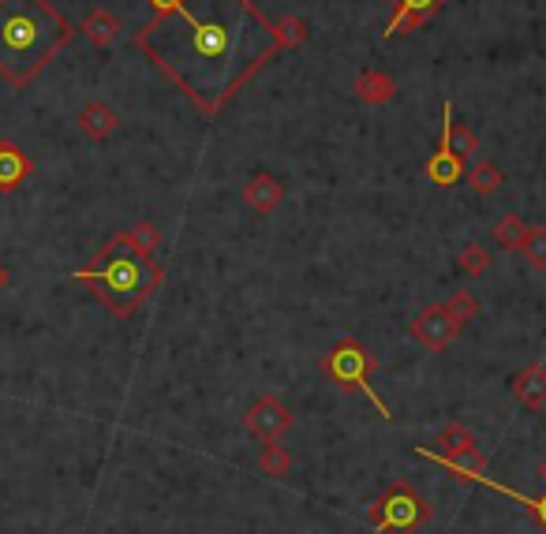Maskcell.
I'll return each instance as SVG.
<instances>
[{"instance_id": "1", "label": "cell", "mask_w": 546, "mask_h": 534, "mask_svg": "<svg viewBox=\"0 0 546 534\" xmlns=\"http://www.w3.org/2000/svg\"><path fill=\"white\" fill-rule=\"evenodd\" d=\"M135 45L184 90L202 120H217L281 53L277 30L251 0H180L176 12L146 23Z\"/></svg>"}, {"instance_id": "2", "label": "cell", "mask_w": 546, "mask_h": 534, "mask_svg": "<svg viewBox=\"0 0 546 534\" xmlns=\"http://www.w3.org/2000/svg\"><path fill=\"white\" fill-rule=\"evenodd\" d=\"M72 38V23L49 0H0V79L27 90Z\"/></svg>"}, {"instance_id": "3", "label": "cell", "mask_w": 546, "mask_h": 534, "mask_svg": "<svg viewBox=\"0 0 546 534\" xmlns=\"http://www.w3.org/2000/svg\"><path fill=\"white\" fill-rule=\"evenodd\" d=\"M72 281L87 284L94 299L113 318H131L146 299L158 292V284L165 281V269L158 266V258L139 251L128 232H120L90 258L87 266L75 269Z\"/></svg>"}, {"instance_id": "4", "label": "cell", "mask_w": 546, "mask_h": 534, "mask_svg": "<svg viewBox=\"0 0 546 534\" xmlns=\"http://www.w3.org/2000/svg\"><path fill=\"white\" fill-rule=\"evenodd\" d=\"M431 523V505L412 482H389L386 493L371 505V527L382 534H416Z\"/></svg>"}, {"instance_id": "5", "label": "cell", "mask_w": 546, "mask_h": 534, "mask_svg": "<svg viewBox=\"0 0 546 534\" xmlns=\"http://www.w3.org/2000/svg\"><path fill=\"white\" fill-rule=\"evenodd\" d=\"M374 355L363 348L356 337H345L337 348H333L330 355H326V363H322V370H326V378L333 381V385H341V389H360L363 396H371V404L378 408V415L382 419H393L389 415V408L378 400V393L371 389V374H374Z\"/></svg>"}, {"instance_id": "6", "label": "cell", "mask_w": 546, "mask_h": 534, "mask_svg": "<svg viewBox=\"0 0 546 534\" xmlns=\"http://www.w3.org/2000/svg\"><path fill=\"white\" fill-rule=\"evenodd\" d=\"M296 426V415L288 404H281L277 396H259L244 415V430L251 437H259L262 445H270V441H281Z\"/></svg>"}, {"instance_id": "7", "label": "cell", "mask_w": 546, "mask_h": 534, "mask_svg": "<svg viewBox=\"0 0 546 534\" xmlns=\"http://www.w3.org/2000/svg\"><path fill=\"white\" fill-rule=\"evenodd\" d=\"M408 333H412V340H416L419 348H427V352H446L449 344L457 340L460 325L449 318V310L442 307V303H431V307H423L416 318H412Z\"/></svg>"}, {"instance_id": "8", "label": "cell", "mask_w": 546, "mask_h": 534, "mask_svg": "<svg viewBox=\"0 0 546 534\" xmlns=\"http://www.w3.org/2000/svg\"><path fill=\"white\" fill-rule=\"evenodd\" d=\"M389 4H393V19L382 30V38L412 34V30H419L427 19H434V15L446 8V0H389Z\"/></svg>"}, {"instance_id": "9", "label": "cell", "mask_w": 546, "mask_h": 534, "mask_svg": "<svg viewBox=\"0 0 546 534\" xmlns=\"http://www.w3.org/2000/svg\"><path fill=\"white\" fill-rule=\"evenodd\" d=\"M464 172H468V161L464 157L453 154V146H449V135L446 127H442V139H438V150L434 157L423 165V176L434 183V187H453V183L464 180Z\"/></svg>"}, {"instance_id": "10", "label": "cell", "mask_w": 546, "mask_h": 534, "mask_svg": "<svg viewBox=\"0 0 546 534\" xmlns=\"http://www.w3.org/2000/svg\"><path fill=\"white\" fill-rule=\"evenodd\" d=\"M244 202L251 206L255 213H273L281 202H285V183L277 180L273 172H251L244 183Z\"/></svg>"}, {"instance_id": "11", "label": "cell", "mask_w": 546, "mask_h": 534, "mask_svg": "<svg viewBox=\"0 0 546 534\" xmlns=\"http://www.w3.org/2000/svg\"><path fill=\"white\" fill-rule=\"evenodd\" d=\"M509 393H513V400H517L520 408L543 411L546 408V366L532 363V366H524L520 374H513V378H509Z\"/></svg>"}, {"instance_id": "12", "label": "cell", "mask_w": 546, "mask_h": 534, "mask_svg": "<svg viewBox=\"0 0 546 534\" xmlns=\"http://www.w3.org/2000/svg\"><path fill=\"white\" fill-rule=\"evenodd\" d=\"M30 172H34V161L12 139H0V195H12L15 187H23Z\"/></svg>"}, {"instance_id": "13", "label": "cell", "mask_w": 546, "mask_h": 534, "mask_svg": "<svg viewBox=\"0 0 546 534\" xmlns=\"http://www.w3.org/2000/svg\"><path fill=\"white\" fill-rule=\"evenodd\" d=\"M79 127H83V135H87L90 142H105L116 127H120V116H116V109H109L105 101H87L83 113H79Z\"/></svg>"}, {"instance_id": "14", "label": "cell", "mask_w": 546, "mask_h": 534, "mask_svg": "<svg viewBox=\"0 0 546 534\" xmlns=\"http://www.w3.org/2000/svg\"><path fill=\"white\" fill-rule=\"evenodd\" d=\"M352 90H356V98H360L363 105H386V101L397 98V79L386 75V71L371 68L352 83Z\"/></svg>"}, {"instance_id": "15", "label": "cell", "mask_w": 546, "mask_h": 534, "mask_svg": "<svg viewBox=\"0 0 546 534\" xmlns=\"http://www.w3.org/2000/svg\"><path fill=\"white\" fill-rule=\"evenodd\" d=\"M464 449H475V434L472 426H464V422H449L446 430L438 434L434 445H419L423 456H434V460H442V456H457Z\"/></svg>"}, {"instance_id": "16", "label": "cell", "mask_w": 546, "mask_h": 534, "mask_svg": "<svg viewBox=\"0 0 546 534\" xmlns=\"http://www.w3.org/2000/svg\"><path fill=\"white\" fill-rule=\"evenodd\" d=\"M438 464L446 467L457 482H487V460H483L479 445H475V449L457 452V456H442Z\"/></svg>"}, {"instance_id": "17", "label": "cell", "mask_w": 546, "mask_h": 534, "mask_svg": "<svg viewBox=\"0 0 546 534\" xmlns=\"http://www.w3.org/2000/svg\"><path fill=\"white\" fill-rule=\"evenodd\" d=\"M442 127H446L449 135V146H453V154L464 157V161H472L475 150H479V139H475V131L468 124H460L457 116H453V105H442Z\"/></svg>"}, {"instance_id": "18", "label": "cell", "mask_w": 546, "mask_h": 534, "mask_svg": "<svg viewBox=\"0 0 546 534\" xmlns=\"http://www.w3.org/2000/svg\"><path fill=\"white\" fill-rule=\"evenodd\" d=\"M83 34H87L94 45H113L120 38V19L113 12H105V8H94V12L83 19Z\"/></svg>"}, {"instance_id": "19", "label": "cell", "mask_w": 546, "mask_h": 534, "mask_svg": "<svg viewBox=\"0 0 546 534\" xmlns=\"http://www.w3.org/2000/svg\"><path fill=\"white\" fill-rule=\"evenodd\" d=\"M464 180L472 183V191H479V195H498L505 183V172L498 165H490V161H479V165L464 172Z\"/></svg>"}, {"instance_id": "20", "label": "cell", "mask_w": 546, "mask_h": 534, "mask_svg": "<svg viewBox=\"0 0 546 534\" xmlns=\"http://www.w3.org/2000/svg\"><path fill=\"white\" fill-rule=\"evenodd\" d=\"M524 232H528V225L520 221V213H505L502 221L494 225L490 239H494L502 251H520V243H524Z\"/></svg>"}, {"instance_id": "21", "label": "cell", "mask_w": 546, "mask_h": 534, "mask_svg": "<svg viewBox=\"0 0 546 534\" xmlns=\"http://www.w3.org/2000/svg\"><path fill=\"white\" fill-rule=\"evenodd\" d=\"M259 471L270 478H285L288 471H292V452H288L281 441H270V445L259 452Z\"/></svg>"}, {"instance_id": "22", "label": "cell", "mask_w": 546, "mask_h": 534, "mask_svg": "<svg viewBox=\"0 0 546 534\" xmlns=\"http://www.w3.org/2000/svg\"><path fill=\"white\" fill-rule=\"evenodd\" d=\"M457 266L464 277H487L490 269V251L483 243H464L457 254Z\"/></svg>"}, {"instance_id": "23", "label": "cell", "mask_w": 546, "mask_h": 534, "mask_svg": "<svg viewBox=\"0 0 546 534\" xmlns=\"http://www.w3.org/2000/svg\"><path fill=\"white\" fill-rule=\"evenodd\" d=\"M520 254L528 258V266L546 273V225H528L524 232V243H520Z\"/></svg>"}, {"instance_id": "24", "label": "cell", "mask_w": 546, "mask_h": 534, "mask_svg": "<svg viewBox=\"0 0 546 534\" xmlns=\"http://www.w3.org/2000/svg\"><path fill=\"white\" fill-rule=\"evenodd\" d=\"M273 30H277V45H281V49H296V45H303L307 34H311L307 19H300V15H285L281 23H273Z\"/></svg>"}, {"instance_id": "25", "label": "cell", "mask_w": 546, "mask_h": 534, "mask_svg": "<svg viewBox=\"0 0 546 534\" xmlns=\"http://www.w3.org/2000/svg\"><path fill=\"white\" fill-rule=\"evenodd\" d=\"M442 307L449 310V318L464 329L468 322H475V314H479V299L472 296V292H453V296L442 303Z\"/></svg>"}, {"instance_id": "26", "label": "cell", "mask_w": 546, "mask_h": 534, "mask_svg": "<svg viewBox=\"0 0 546 534\" xmlns=\"http://www.w3.org/2000/svg\"><path fill=\"white\" fill-rule=\"evenodd\" d=\"M128 236H131V243H135V247H139L143 254H150V258L158 254V247H161V232H158L154 225H150V221H139V225L131 228Z\"/></svg>"}, {"instance_id": "27", "label": "cell", "mask_w": 546, "mask_h": 534, "mask_svg": "<svg viewBox=\"0 0 546 534\" xmlns=\"http://www.w3.org/2000/svg\"><path fill=\"white\" fill-rule=\"evenodd\" d=\"M146 4H150V19H165V15L169 12H176V8H180V0H146Z\"/></svg>"}, {"instance_id": "28", "label": "cell", "mask_w": 546, "mask_h": 534, "mask_svg": "<svg viewBox=\"0 0 546 534\" xmlns=\"http://www.w3.org/2000/svg\"><path fill=\"white\" fill-rule=\"evenodd\" d=\"M528 508H532V520L546 531V493L543 497H535V501H528Z\"/></svg>"}, {"instance_id": "29", "label": "cell", "mask_w": 546, "mask_h": 534, "mask_svg": "<svg viewBox=\"0 0 546 534\" xmlns=\"http://www.w3.org/2000/svg\"><path fill=\"white\" fill-rule=\"evenodd\" d=\"M8 284H12V273H8V266H4V262H0V292H4V288H8Z\"/></svg>"}, {"instance_id": "30", "label": "cell", "mask_w": 546, "mask_h": 534, "mask_svg": "<svg viewBox=\"0 0 546 534\" xmlns=\"http://www.w3.org/2000/svg\"><path fill=\"white\" fill-rule=\"evenodd\" d=\"M539 478H543V486H546V456L539 460Z\"/></svg>"}]
</instances>
